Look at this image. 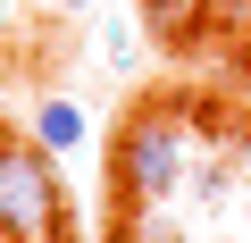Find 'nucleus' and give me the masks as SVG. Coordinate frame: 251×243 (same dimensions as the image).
<instances>
[{
  "mask_svg": "<svg viewBox=\"0 0 251 243\" xmlns=\"http://www.w3.org/2000/svg\"><path fill=\"white\" fill-rule=\"evenodd\" d=\"M193 9H201V0H151V26H168V34H176Z\"/></svg>",
  "mask_w": 251,
  "mask_h": 243,
  "instance_id": "nucleus-5",
  "label": "nucleus"
},
{
  "mask_svg": "<svg viewBox=\"0 0 251 243\" xmlns=\"http://www.w3.org/2000/svg\"><path fill=\"white\" fill-rule=\"evenodd\" d=\"M0 235L9 243H59L67 235V201H59L42 143H0Z\"/></svg>",
  "mask_w": 251,
  "mask_h": 243,
  "instance_id": "nucleus-2",
  "label": "nucleus"
},
{
  "mask_svg": "<svg viewBox=\"0 0 251 243\" xmlns=\"http://www.w3.org/2000/svg\"><path fill=\"white\" fill-rule=\"evenodd\" d=\"M243 201H251V176H243Z\"/></svg>",
  "mask_w": 251,
  "mask_h": 243,
  "instance_id": "nucleus-7",
  "label": "nucleus"
},
{
  "mask_svg": "<svg viewBox=\"0 0 251 243\" xmlns=\"http://www.w3.org/2000/svg\"><path fill=\"white\" fill-rule=\"evenodd\" d=\"M201 26H251V0H201Z\"/></svg>",
  "mask_w": 251,
  "mask_h": 243,
  "instance_id": "nucleus-4",
  "label": "nucleus"
},
{
  "mask_svg": "<svg viewBox=\"0 0 251 243\" xmlns=\"http://www.w3.org/2000/svg\"><path fill=\"white\" fill-rule=\"evenodd\" d=\"M193 168V135H184V109H134L109 143V185L126 201H168Z\"/></svg>",
  "mask_w": 251,
  "mask_h": 243,
  "instance_id": "nucleus-1",
  "label": "nucleus"
},
{
  "mask_svg": "<svg viewBox=\"0 0 251 243\" xmlns=\"http://www.w3.org/2000/svg\"><path fill=\"white\" fill-rule=\"evenodd\" d=\"M59 9H92V0H59Z\"/></svg>",
  "mask_w": 251,
  "mask_h": 243,
  "instance_id": "nucleus-6",
  "label": "nucleus"
},
{
  "mask_svg": "<svg viewBox=\"0 0 251 243\" xmlns=\"http://www.w3.org/2000/svg\"><path fill=\"white\" fill-rule=\"evenodd\" d=\"M34 143H42V151H75V143H84V109H75V101H42V109H34Z\"/></svg>",
  "mask_w": 251,
  "mask_h": 243,
  "instance_id": "nucleus-3",
  "label": "nucleus"
}]
</instances>
